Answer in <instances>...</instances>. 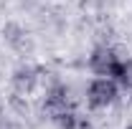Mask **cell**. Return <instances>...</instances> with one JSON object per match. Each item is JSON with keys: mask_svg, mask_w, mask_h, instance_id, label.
Returning a JSON list of instances; mask_svg holds the SVG:
<instances>
[{"mask_svg": "<svg viewBox=\"0 0 132 129\" xmlns=\"http://www.w3.org/2000/svg\"><path fill=\"white\" fill-rule=\"evenodd\" d=\"M127 129H132V127H127Z\"/></svg>", "mask_w": 132, "mask_h": 129, "instance_id": "277c9868", "label": "cell"}, {"mask_svg": "<svg viewBox=\"0 0 132 129\" xmlns=\"http://www.w3.org/2000/svg\"><path fill=\"white\" fill-rule=\"evenodd\" d=\"M92 71L99 73V76H114L117 68H119V58H117V53L112 48H107V46H102L92 53Z\"/></svg>", "mask_w": 132, "mask_h": 129, "instance_id": "7a4b0ae2", "label": "cell"}, {"mask_svg": "<svg viewBox=\"0 0 132 129\" xmlns=\"http://www.w3.org/2000/svg\"><path fill=\"white\" fill-rule=\"evenodd\" d=\"M114 76L122 81L125 86H132V58L130 61H119V68H117Z\"/></svg>", "mask_w": 132, "mask_h": 129, "instance_id": "3957f363", "label": "cell"}, {"mask_svg": "<svg viewBox=\"0 0 132 129\" xmlns=\"http://www.w3.org/2000/svg\"><path fill=\"white\" fill-rule=\"evenodd\" d=\"M89 104L92 106H97V109H102V106H109L112 101L117 99V84L109 76H102V79L92 81V86H89Z\"/></svg>", "mask_w": 132, "mask_h": 129, "instance_id": "6da1fadb", "label": "cell"}]
</instances>
